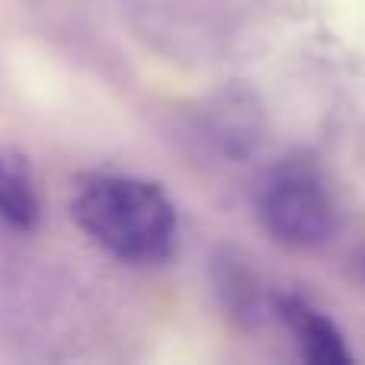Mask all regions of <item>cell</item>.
I'll return each mask as SVG.
<instances>
[{
	"label": "cell",
	"mask_w": 365,
	"mask_h": 365,
	"mask_svg": "<svg viewBox=\"0 0 365 365\" xmlns=\"http://www.w3.org/2000/svg\"><path fill=\"white\" fill-rule=\"evenodd\" d=\"M74 218L122 263H164L177 247V208L158 182L148 180L115 173L87 177L74 195Z\"/></svg>",
	"instance_id": "cell-1"
},
{
	"label": "cell",
	"mask_w": 365,
	"mask_h": 365,
	"mask_svg": "<svg viewBox=\"0 0 365 365\" xmlns=\"http://www.w3.org/2000/svg\"><path fill=\"white\" fill-rule=\"evenodd\" d=\"M259 221L276 244L311 250L334 237L336 208L314 167L289 160L259 192Z\"/></svg>",
	"instance_id": "cell-2"
},
{
	"label": "cell",
	"mask_w": 365,
	"mask_h": 365,
	"mask_svg": "<svg viewBox=\"0 0 365 365\" xmlns=\"http://www.w3.org/2000/svg\"><path fill=\"white\" fill-rule=\"evenodd\" d=\"M276 314L279 321L289 327V334L295 336L298 353L304 362L311 365H346L353 362V353L346 346L343 330L330 321L327 314H321L317 308H311L304 298L298 295H276Z\"/></svg>",
	"instance_id": "cell-3"
},
{
	"label": "cell",
	"mask_w": 365,
	"mask_h": 365,
	"mask_svg": "<svg viewBox=\"0 0 365 365\" xmlns=\"http://www.w3.org/2000/svg\"><path fill=\"white\" fill-rule=\"evenodd\" d=\"M0 225L32 231L38 225V195L16 158L0 154Z\"/></svg>",
	"instance_id": "cell-4"
},
{
	"label": "cell",
	"mask_w": 365,
	"mask_h": 365,
	"mask_svg": "<svg viewBox=\"0 0 365 365\" xmlns=\"http://www.w3.org/2000/svg\"><path fill=\"white\" fill-rule=\"evenodd\" d=\"M221 292H225V298L231 302L234 311H240V314H253L257 311V289H253L250 276L244 272V266H234L231 276H221Z\"/></svg>",
	"instance_id": "cell-5"
},
{
	"label": "cell",
	"mask_w": 365,
	"mask_h": 365,
	"mask_svg": "<svg viewBox=\"0 0 365 365\" xmlns=\"http://www.w3.org/2000/svg\"><path fill=\"white\" fill-rule=\"evenodd\" d=\"M356 269H359V279H362V282H365V250H362V257H359V259H356Z\"/></svg>",
	"instance_id": "cell-6"
}]
</instances>
